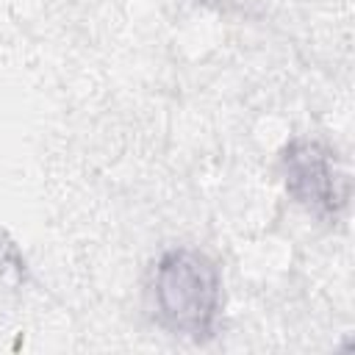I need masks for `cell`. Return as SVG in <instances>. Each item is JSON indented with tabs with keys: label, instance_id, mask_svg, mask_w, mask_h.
<instances>
[{
	"label": "cell",
	"instance_id": "3",
	"mask_svg": "<svg viewBox=\"0 0 355 355\" xmlns=\"http://www.w3.org/2000/svg\"><path fill=\"white\" fill-rule=\"evenodd\" d=\"M25 277V261L17 252L14 241L0 233V286H17Z\"/></svg>",
	"mask_w": 355,
	"mask_h": 355
},
{
	"label": "cell",
	"instance_id": "2",
	"mask_svg": "<svg viewBox=\"0 0 355 355\" xmlns=\"http://www.w3.org/2000/svg\"><path fill=\"white\" fill-rule=\"evenodd\" d=\"M283 178L286 191L300 202L311 216L322 222L338 219L347 208L349 183L338 169L333 150L313 139H294L283 150Z\"/></svg>",
	"mask_w": 355,
	"mask_h": 355
},
{
	"label": "cell",
	"instance_id": "1",
	"mask_svg": "<svg viewBox=\"0 0 355 355\" xmlns=\"http://www.w3.org/2000/svg\"><path fill=\"white\" fill-rule=\"evenodd\" d=\"M150 302L158 324L172 336L197 344L214 338L222 311L219 266L191 247L166 250L153 266Z\"/></svg>",
	"mask_w": 355,
	"mask_h": 355
}]
</instances>
